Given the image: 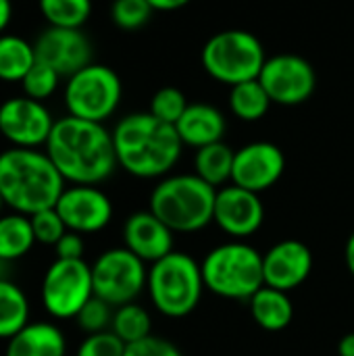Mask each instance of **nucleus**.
I'll use <instances>...</instances> for the list:
<instances>
[{"label":"nucleus","instance_id":"nucleus-1","mask_svg":"<svg viewBox=\"0 0 354 356\" xmlns=\"http://www.w3.org/2000/svg\"><path fill=\"white\" fill-rule=\"evenodd\" d=\"M44 152L63 179L75 186H98L119 167L113 134L102 123L71 115L54 121Z\"/></svg>","mask_w":354,"mask_h":356},{"label":"nucleus","instance_id":"nucleus-2","mask_svg":"<svg viewBox=\"0 0 354 356\" xmlns=\"http://www.w3.org/2000/svg\"><path fill=\"white\" fill-rule=\"evenodd\" d=\"M113 134L117 163L138 179H163L182 156V140L175 125H169L148 113L125 115Z\"/></svg>","mask_w":354,"mask_h":356},{"label":"nucleus","instance_id":"nucleus-3","mask_svg":"<svg viewBox=\"0 0 354 356\" xmlns=\"http://www.w3.org/2000/svg\"><path fill=\"white\" fill-rule=\"evenodd\" d=\"M67 181L38 148H8L0 152V196L13 213L33 215L54 209Z\"/></svg>","mask_w":354,"mask_h":356},{"label":"nucleus","instance_id":"nucleus-4","mask_svg":"<svg viewBox=\"0 0 354 356\" xmlns=\"http://www.w3.org/2000/svg\"><path fill=\"white\" fill-rule=\"evenodd\" d=\"M217 190L196 173L163 177L148 200L152 211L173 234H194L213 223Z\"/></svg>","mask_w":354,"mask_h":356},{"label":"nucleus","instance_id":"nucleus-5","mask_svg":"<svg viewBox=\"0 0 354 356\" xmlns=\"http://www.w3.org/2000/svg\"><path fill=\"white\" fill-rule=\"evenodd\" d=\"M204 288L225 300H250L263 286V254L240 240L215 246L200 263Z\"/></svg>","mask_w":354,"mask_h":356},{"label":"nucleus","instance_id":"nucleus-6","mask_svg":"<svg viewBox=\"0 0 354 356\" xmlns=\"http://www.w3.org/2000/svg\"><path fill=\"white\" fill-rule=\"evenodd\" d=\"M146 290L161 315L169 319L188 317L196 311L207 290L200 263L186 252L173 250L150 265Z\"/></svg>","mask_w":354,"mask_h":356},{"label":"nucleus","instance_id":"nucleus-7","mask_svg":"<svg viewBox=\"0 0 354 356\" xmlns=\"http://www.w3.org/2000/svg\"><path fill=\"white\" fill-rule=\"evenodd\" d=\"M204 71L225 86H238L250 79H259V73L267 60L261 40L246 29H223L207 40L202 46Z\"/></svg>","mask_w":354,"mask_h":356},{"label":"nucleus","instance_id":"nucleus-8","mask_svg":"<svg viewBox=\"0 0 354 356\" xmlns=\"http://www.w3.org/2000/svg\"><path fill=\"white\" fill-rule=\"evenodd\" d=\"M123 83L117 71L106 65L90 63L67 77L65 106L71 117L104 123L121 104Z\"/></svg>","mask_w":354,"mask_h":356},{"label":"nucleus","instance_id":"nucleus-9","mask_svg":"<svg viewBox=\"0 0 354 356\" xmlns=\"http://www.w3.org/2000/svg\"><path fill=\"white\" fill-rule=\"evenodd\" d=\"M90 267L94 296L102 298L113 309L136 302V298L146 290V263L129 252L125 246L104 250Z\"/></svg>","mask_w":354,"mask_h":356},{"label":"nucleus","instance_id":"nucleus-10","mask_svg":"<svg viewBox=\"0 0 354 356\" xmlns=\"http://www.w3.org/2000/svg\"><path fill=\"white\" fill-rule=\"evenodd\" d=\"M94 296L92 267L79 261L54 259L40 286V298L52 319H75L83 305Z\"/></svg>","mask_w":354,"mask_h":356},{"label":"nucleus","instance_id":"nucleus-11","mask_svg":"<svg viewBox=\"0 0 354 356\" xmlns=\"http://www.w3.org/2000/svg\"><path fill=\"white\" fill-rule=\"evenodd\" d=\"M259 81L273 104L296 106L313 96L317 88V73L313 65L298 54H275L265 60Z\"/></svg>","mask_w":354,"mask_h":356},{"label":"nucleus","instance_id":"nucleus-12","mask_svg":"<svg viewBox=\"0 0 354 356\" xmlns=\"http://www.w3.org/2000/svg\"><path fill=\"white\" fill-rule=\"evenodd\" d=\"M54 119L44 102L19 96L0 104V136L15 148L46 146Z\"/></svg>","mask_w":354,"mask_h":356},{"label":"nucleus","instance_id":"nucleus-13","mask_svg":"<svg viewBox=\"0 0 354 356\" xmlns=\"http://www.w3.org/2000/svg\"><path fill=\"white\" fill-rule=\"evenodd\" d=\"M54 209L67 229L81 236L102 232L113 219V202L98 186H67Z\"/></svg>","mask_w":354,"mask_h":356},{"label":"nucleus","instance_id":"nucleus-14","mask_svg":"<svg viewBox=\"0 0 354 356\" xmlns=\"http://www.w3.org/2000/svg\"><path fill=\"white\" fill-rule=\"evenodd\" d=\"M35 60L52 67L61 77H71L92 63V44L81 29L46 27L33 42Z\"/></svg>","mask_w":354,"mask_h":356},{"label":"nucleus","instance_id":"nucleus-15","mask_svg":"<svg viewBox=\"0 0 354 356\" xmlns=\"http://www.w3.org/2000/svg\"><path fill=\"white\" fill-rule=\"evenodd\" d=\"M265 221V207L261 194L244 190L236 184L217 190L213 223L219 225L234 240L255 236Z\"/></svg>","mask_w":354,"mask_h":356},{"label":"nucleus","instance_id":"nucleus-16","mask_svg":"<svg viewBox=\"0 0 354 356\" xmlns=\"http://www.w3.org/2000/svg\"><path fill=\"white\" fill-rule=\"evenodd\" d=\"M286 171V156L273 142H250L236 150L232 184L261 194L273 188Z\"/></svg>","mask_w":354,"mask_h":356},{"label":"nucleus","instance_id":"nucleus-17","mask_svg":"<svg viewBox=\"0 0 354 356\" xmlns=\"http://www.w3.org/2000/svg\"><path fill=\"white\" fill-rule=\"evenodd\" d=\"M313 271V252L300 240H282L263 254L265 286L292 292L303 286Z\"/></svg>","mask_w":354,"mask_h":356},{"label":"nucleus","instance_id":"nucleus-18","mask_svg":"<svg viewBox=\"0 0 354 356\" xmlns=\"http://www.w3.org/2000/svg\"><path fill=\"white\" fill-rule=\"evenodd\" d=\"M123 246L152 265L173 252V232L152 211H138L123 223Z\"/></svg>","mask_w":354,"mask_h":356},{"label":"nucleus","instance_id":"nucleus-19","mask_svg":"<svg viewBox=\"0 0 354 356\" xmlns=\"http://www.w3.org/2000/svg\"><path fill=\"white\" fill-rule=\"evenodd\" d=\"M225 117L223 113L207 102H194L188 104L186 113L175 123V131L184 146L202 148L215 142H221L225 136Z\"/></svg>","mask_w":354,"mask_h":356},{"label":"nucleus","instance_id":"nucleus-20","mask_svg":"<svg viewBox=\"0 0 354 356\" xmlns=\"http://www.w3.org/2000/svg\"><path fill=\"white\" fill-rule=\"evenodd\" d=\"M67 338L63 330L50 321H29L10 340L4 356H65Z\"/></svg>","mask_w":354,"mask_h":356},{"label":"nucleus","instance_id":"nucleus-21","mask_svg":"<svg viewBox=\"0 0 354 356\" xmlns=\"http://www.w3.org/2000/svg\"><path fill=\"white\" fill-rule=\"evenodd\" d=\"M250 315L255 323L265 332H284L294 317V307L288 292L263 286L250 300Z\"/></svg>","mask_w":354,"mask_h":356},{"label":"nucleus","instance_id":"nucleus-22","mask_svg":"<svg viewBox=\"0 0 354 356\" xmlns=\"http://www.w3.org/2000/svg\"><path fill=\"white\" fill-rule=\"evenodd\" d=\"M234 156L236 152L221 140L209 146H202L194 154V173L204 179L215 190L227 186L232 181L234 171Z\"/></svg>","mask_w":354,"mask_h":356},{"label":"nucleus","instance_id":"nucleus-23","mask_svg":"<svg viewBox=\"0 0 354 356\" xmlns=\"http://www.w3.org/2000/svg\"><path fill=\"white\" fill-rule=\"evenodd\" d=\"M35 246L31 221L21 213L0 215V261L13 263L23 259Z\"/></svg>","mask_w":354,"mask_h":356},{"label":"nucleus","instance_id":"nucleus-24","mask_svg":"<svg viewBox=\"0 0 354 356\" xmlns=\"http://www.w3.org/2000/svg\"><path fill=\"white\" fill-rule=\"evenodd\" d=\"M33 65V44H29L21 35L0 33V81H23Z\"/></svg>","mask_w":354,"mask_h":356},{"label":"nucleus","instance_id":"nucleus-25","mask_svg":"<svg viewBox=\"0 0 354 356\" xmlns=\"http://www.w3.org/2000/svg\"><path fill=\"white\" fill-rule=\"evenodd\" d=\"M29 323V300L10 280H0V340H10Z\"/></svg>","mask_w":354,"mask_h":356},{"label":"nucleus","instance_id":"nucleus-26","mask_svg":"<svg viewBox=\"0 0 354 356\" xmlns=\"http://www.w3.org/2000/svg\"><path fill=\"white\" fill-rule=\"evenodd\" d=\"M230 111L242 119V121H259L269 113V106L273 104L267 90L263 88V83L259 79H250L238 86L230 88Z\"/></svg>","mask_w":354,"mask_h":356},{"label":"nucleus","instance_id":"nucleus-27","mask_svg":"<svg viewBox=\"0 0 354 356\" xmlns=\"http://www.w3.org/2000/svg\"><path fill=\"white\" fill-rule=\"evenodd\" d=\"M111 332L125 344L140 342L148 336H152V319L150 313L140 307L138 302H129L115 309Z\"/></svg>","mask_w":354,"mask_h":356},{"label":"nucleus","instance_id":"nucleus-28","mask_svg":"<svg viewBox=\"0 0 354 356\" xmlns=\"http://www.w3.org/2000/svg\"><path fill=\"white\" fill-rule=\"evenodd\" d=\"M38 6L50 27L81 29L92 15V0H38Z\"/></svg>","mask_w":354,"mask_h":356},{"label":"nucleus","instance_id":"nucleus-29","mask_svg":"<svg viewBox=\"0 0 354 356\" xmlns=\"http://www.w3.org/2000/svg\"><path fill=\"white\" fill-rule=\"evenodd\" d=\"M154 8L148 0H113L111 4V19L123 31H136L144 27Z\"/></svg>","mask_w":354,"mask_h":356},{"label":"nucleus","instance_id":"nucleus-30","mask_svg":"<svg viewBox=\"0 0 354 356\" xmlns=\"http://www.w3.org/2000/svg\"><path fill=\"white\" fill-rule=\"evenodd\" d=\"M58 81H61V75L52 67L35 60V65L23 77L21 88H23V92H25L27 98H33V100L44 102L46 98H50L56 92Z\"/></svg>","mask_w":354,"mask_h":356},{"label":"nucleus","instance_id":"nucleus-31","mask_svg":"<svg viewBox=\"0 0 354 356\" xmlns=\"http://www.w3.org/2000/svg\"><path fill=\"white\" fill-rule=\"evenodd\" d=\"M188 104L190 102H188L186 94L179 88L167 86V88H161L152 96V100H150V113L156 119H161V121H165L169 125H175L179 121V117L186 113Z\"/></svg>","mask_w":354,"mask_h":356},{"label":"nucleus","instance_id":"nucleus-32","mask_svg":"<svg viewBox=\"0 0 354 356\" xmlns=\"http://www.w3.org/2000/svg\"><path fill=\"white\" fill-rule=\"evenodd\" d=\"M113 315H115V309L108 302H104L98 296H92L83 305V309L77 313L75 321H77L79 330L86 332V336H90V334L108 332L111 323H113Z\"/></svg>","mask_w":354,"mask_h":356},{"label":"nucleus","instance_id":"nucleus-33","mask_svg":"<svg viewBox=\"0 0 354 356\" xmlns=\"http://www.w3.org/2000/svg\"><path fill=\"white\" fill-rule=\"evenodd\" d=\"M29 221H31L35 244L54 248V244L69 232L67 225L63 223L61 215L56 213V209H46V211L33 213V215H29Z\"/></svg>","mask_w":354,"mask_h":356},{"label":"nucleus","instance_id":"nucleus-34","mask_svg":"<svg viewBox=\"0 0 354 356\" xmlns=\"http://www.w3.org/2000/svg\"><path fill=\"white\" fill-rule=\"evenodd\" d=\"M127 344L121 342L111 330L100 334H90L77 346L75 356H125Z\"/></svg>","mask_w":354,"mask_h":356},{"label":"nucleus","instance_id":"nucleus-35","mask_svg":"<svg viewBox=\"0 0 354 356\" xmlns=\"http://www.w3.org/2000/svg\"><path fill=\"white\" fill-rule=\"evenodd\" d=\"M125 356H184V353L161 336H148L140 342L127 344Z\"/></svg>","mask_w":354,"mask_h":356},{"label":"nucleus","instance_id":"nucleus-36","mask_svg":"<svg viewBox=\"0 0 354 356\" xmlns=\"http://www.w3.org/2000/svg\"><path fill=\"white\" fill-rule=\"evenodd\" d=\"M54 252H56V259H63V261H79V259H83V252H86L83 236L75 234V232H67L54 244Z\"/></svg>","mask_w":354,"mask_h":356},{"label":"nucleus","instance_id":"nucleus-37","mask_svg":"<svg viewBox=\"0 0 354 356\" xmlns=\"http://www.w3.org/2000/svg\"><path fill=\"white\" fill-rule=\"evenodd\" d=\"M148 2L154 10H179L186 4H190V0H148Z\"/></svg>","mask_w":354,"mask_h":356},{"label":"nucleus","instance_id":"nucleus-38","mask_svg":"<svg viewBox=\"0 0 354 356\" xmlns=\"http://www.w3.org/2000/svg\"><path fill=\"white\" fill-rule=\"evenodd\" d=\"M10 19H13V2L0 0V33L8 27Z\"/></svg>","mask_w":354,"mask_h":356},{"label":"nucleus","instance_id":"nucleus-39","mask_svg":"<svg viewBox=\"0 0 354 356\" xmlns=\"http://www.w3.org/2000/svg\"><path fill=\"white\" fill-rule=\"evenodd\" d=\"M344 263H346L348 273L354 277V232L348 236L346 246H344Z\"/></svg>","mask_w":354,"mask_h":356},{"label":"nucleus","instance_id":"nucleus-40","mask_svg":"<svg viewBox=\"0 0 354 356\" xmlns=\"http://www.w3.org/2000/svg\"><path fill=\"white\" fill-rule=\"evenodd\" d=\"M338 355L340 356H354V332L342 336V340L338 342Z\"/></svg>","mask_w":354,"mask_h":356},{"label":"nucleus","instance_id":"nucleus-41","mask_svg":"<svg viewBox=\"0 0 354 356\" xmlns=\"http://www.w3.org/2000/svg\"><path fill=\"white\" fill-rule=\"evenodd\" d=\"M2 209H4V200H2V196H0V215H2Z\"/></svg>","mask_w":354,"mask_h":356}]
</instances>
